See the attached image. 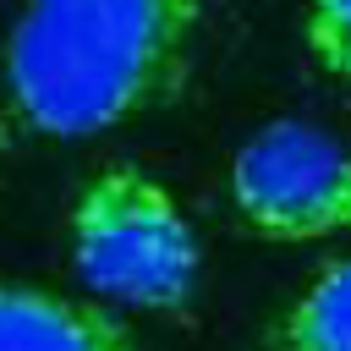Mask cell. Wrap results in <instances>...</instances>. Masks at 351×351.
Returning <instances> with one entry per match:
<instances>
[{
  "label": "cell",
  "instance_id": "obj_1",
  "mask_svg": "<svg viewBox=\"0 0 351 351\" xmlns=\"http://www.w3.org/2000/svg\"><path fill=\"white\" fill-rule=\"evenodd\" d=\"M203 22L208 0H27L0 49V132L82 143L170 110Z\"/></svg>",
  "mask_w": 351,
  "mask_h": 351
},
{
  "label": "cell",
  "instance_id": "obj_3",
  "mask_svg": "<svg viewBox=\"0 0 351 351\" xmlns=\"http://www.w3.org/2000/svg\"><path fill=\"white\" fill-rule=\"evenodd\" d=\"M225 192L258 241L351 236V143L302 115L269 121L236 148Z\"/></svg>",
  "mask_w": 351,
  "mask_h": 351
},
{
  "label": "cell",
  "instance_id": "obj_6",
  "mask_svg": "<svg viewBox=\"0 0 351 351\" xmlns=\"http://www.w3.org/2000/svg\"><path fill=\"white\" fill-rule=\"evenodd\" d=\"M302 49L324 77L351 88V0H302Z\"/></svg>",
  "mask_w": 351,
  "mask_h": 351
},
{
  "label": "cell",
  "instance_id": "obj_5",
  "mask_svg": "<svg viewBox=\"0 0 351 351\" xmlns=\"http://www.w3.org/2000/svg\"><path fill=\"white\" fill-rule=\"evenodd\" d=\"M252 351H351V252L307 274Z\"/></svg>",
  "mask_w": 351,
  "mask_h": 351
},
{
  "label": "cell",
  "instance_id": "obj_4",
  "mask_svg": "<svg viewBox=\"0 0 351 351\" xmlns=\"http://www.w3.org/2000/svg\"><path fill=\"white\" fill-rule=\"evenodd\" d=\"M0 351H137L132 329L49 285H0Z\"/></svg>",
  "mask_w": 351,
  "mask_h": 351
},
{
  "label": "cell",
  "instance_id": "obj_2",
  "mask_svg": "<svg viewBox=\"0 0 351 351\" xmlns=\"http://www.w3.org/2000/svg\"><path fill=\"white\" fill-rule=\"evenodd\" d=\"M66 247L77 280L115 307L143 313H186L203 280V247L170 197V186L143 165L93 170L66 214Z\"/></svg>",
  "mask_w": 351,
  "mask_h": 351
}]
</instances>
